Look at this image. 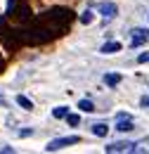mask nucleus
Listing matches in <instances>:
<instances>
[{
    "mask_svg": "<svg viewBox=\"0 0 149 154\" xmlns=\"http://www.w3.org/2000/svg\"><path fill=\"white\" fill-rule=\"evenodd\" d=\"M97 10L102 12V17H104V19H114V17L118 14L116 2H99V5H97Z\"/></svg>",
    "mask_w": 149,
    "mask_h": 154,
    "instance_id": "423d86ee",
    "label": "nucleus"
},
{
    "mask_svg": "<svg viewBox=\"0 0 149 154\" xmlns=\"http://www.w3.org/2000/svg\"><path fill=\"white\" fill-rule=\"evenodd\" d=\"M104 83H107L109 88H116V85L121 83V74H104Z\"/></svg>",
    "mask_w": 149,
    "mask_h": 154,
    "instance_id": "1a4fd4ad",
    "label": "nucleus"
},
{
    "mask_svg": "<svg viewBox=\"0 0 149 154\" xmlns=\"http://www.w3.org/2000/svg\"><path fill=\"white\" fill-rule=\"evenodd\" d=\"M29 135H33V128H24V131H19V137H29Z\"/></svg>",
    "mask_w": 149,
    "mask_h": 154,
    "instance_id": "dca6fc26",
    "label": "nucleus"
},
{
    "mask_svg": "<svg viewBox=\"0 0 149 154\" xmlns=\"http://www.w3.org/2000/svg\"><path fill=\"white\" fill-rule=\"evenodd\" d=\"M81 142V137L78 135H66V137H57V140H50L47 142V152H57V149H62V147H69V145H78Z\"/></svg>",
    "mask_w": 149,
    "mask_h": 154,
    "instance_id": "f03ea898",
    "label": "nucleus"
},
{
    "mask_svg": "<svg viewBox=\"0 0 149 154\" xmlns=\"http://www.w3.org/2000/svg\"><path fill=\"white\" fill-rule=\"evenodd\" d=\"M132 128H135L132 126V119H118V123H116V131L118 133H130Z\"/></svg>",
    "mask_w": 149,
    "mask_h": 154,
    "instance_id": "6e6552de",
    "label": "nucleus"
},
{
    "mask_svg": "<svg viewBox=\"0 0 149 154\" xmlns=\"http://www.w3.org/2000/svg\"><path fill=\"white\" fill-rule=\"evenodd\" d=\"M52 116H55V119H66V116H69V107H55V109H52Z\"/></svg>",
    "mask_w": 149,
    "mask_h": 154,
    "instance_id": "f8f14e48",
    "label": "nucleus"
},
{
    "mask_svg": "<svg viewBox=\"0 0 149 154\" xmlns=\"http://www.w3.org/2000/svg\"><path fill=\"white\" fill-rule=\"evenodd\" d=\"M137 62H140V64H144V62H149V52H144V55H140V57H137Z\"/></svg>",
    "mask_w": 149,
    "mask_h": 154,
    "instance_id": "f3484780",
    "label": "nucleus"
},
{
    "mask_svg": "<svg viewBox=\"0 0 149 154\" xmlns=\"http://www.w3.org/2000/svg\"><path fill=\"white\" fill-rule=\"evenodd\" d=\"M31 14H33V12H31V7H29L26 2H17L10 17H14L17 21H21V24H26V21H31Z\"/></svg>",
    "mask_w": 149,
    "mask_h": 154,
    "instance_id": "7ed1b4c3",
    "label": "nucleus"
},
{
    "mask_svg": "<svg viewBox=\"0 0 149 154\" xmlns=\"http://www.w3.org/2000/svg\"><path fill=\"white\" fill-rule=\"evenodd\" d=\"M135 149H137L135 142H111V145L104 147V152H109V154H114V152H135Z\"/></svg>",
    "mask_w": 149,
    "mask_h": 154,
    "instance_id": "20e7f679",
    "label": "nucleus"
},
{
    "mask_svg": "<svg viewBox=\"0 0 149 154\" xmlns=\"http://www.w3.org/2000/svg\"><path fill=\"white\" fill-rule=\"evenodd\" d=\"M93 19H95L93 10H85V12L81 14V24H93Z\"/></svg>",
    "mask_w": 149,
    "mask_h": 154,
    "instance_id": "4468645a",
    "label": "nucleus"
},
{
    "mask_svg": "<svg viewBox=\"0 0 149 154\" xmlns=\"http://www.w3.org/2000/svg\"><path fill=\"white\" fill-rule=\"evenodd\" d=\"M140 104H142V107H149V97H142V100H140Z\"/></svg>",
    "mask_w": 149,
    "mask_h": 154,
    "instance_id": "a211bd4d",
    "label": "nucleus"
},
{
    "mask_svg": "<svg viewBox=\"0 0 149 154\" xmlns=\"http://www.w3.org/2000/svg\"><path fill=\"white\" fill-rule=\"evenodd\" d=\"M17 104L24 107V109H33V102H31L29 97H24V95H17Z\"/></svg>",
    "mask_w": 149,
    "mask_h": 154,
    "instance_id": "ddd939ff",
    "label": "nucleus"
},
{
    "mask_svg": "<svg viewBox=\"0 0 149 154\" xmlns=\"http://www.w3.org/2000/svg\"><path fill=\"white\" fill-rule=\"evenodd\" d=\"M2 102H5V100H2V97H0V104H2Z\"/></svg>",
    "mask_w": 149,
    "mask_h": 154,
    "instance_id": "aec40b11",
    "label": "nucleus"
},
{
    "mask_svg": "<svg viewBox=\"0 0 149 154\" xmlns=\"http://www.w3.org/2000/svg\"><path fill=\"white\" fill-rule=\"evenodd\" d=\"M66 123H69V126H78V123H81V116L78 114H69L66 116Z\"/></svg>",
    "mask_w": 149,
    "mask_h": 154,
    "instance_id": "2eb2a0df",
    "label": "nucleus"
},
{
    "mask_svg": "<svg viewBox=\"0 0 149 154\" xmlns=\"http://www.w3.org/2000/svg\"><path fill=\"white\" fill-rule=\"evenodd\" d=\"M5 71V59H2V55H0V74Z\"/></svg>",
    "mask_w": 149,
    "mask_h": 154,
    "instance_id": "6ab92c4d",
    "label": "nucleus"
},
{
    "mask_svg": "<svg viewBox=\"0 0 149 154\" xmlns=\"http://www.w3.org/2000/svg\"><path fill=\"white\" fill-rule=\"evenodd\" d=\"M118 50H121V43H118V40H109V43H104V45L99 48L102 55H114V52H118Z\"/></svg>",
    "mask_w": 149,
    "mask_h": 154,
    "instance_id": "0eeeda50",
    "label": "nucleus"
},
{
    "mask_svg": "<svg viewBox=\"0 0 149 154\" xmlns=\"http://www.w3.org/2000/svg\"><path fill=\"white\" fill-rule=\"evenodd\" d=\"M78 109H81V112H88V114H90V112H95V104L90 102V100H81V102H78Z\"/></svg>",
    "mask_w": 149,
    "mask_h": 154,
    "instance_id": "9b49d317",
    "label": "nucleus"
},
{
    "mask_svg": "<svg viewBox=\"0 0 149 154\" xmlns=\"http://www.w3.org/2000/svg\"><path fill=\"white\" fill-rule=\"evenodd\" d=\"M38 17L47 24V29L55 33V38H57V36H64V33L69 31V26H71L74 19H76V12L71 10V7L55 5V7H47L45 12H40Z\"/></svg>",
    "mask_w": 149,
    "mask_h": 154,
    "instance_id": "f257e3e1",
    "label": "nucleus"
},
{
    "mask_svg": "<svg viewBox=\"0 0 149 154\" xmlns=\"http://www.w3.org/2000/svg\"><path fill=\"white\" fill-rule=\"evenodd\" d=\"M107 133H109L107 123H95V126H93V135H97V137H104Z\"/></svg>",
    "mask_w": 149,
    "mask_h": 154,
    "instance_id": "9d476101",
    "label": "nucleus"
},
{
    "mask_svg": "<svg viewBox=\"0 0 149 154\" xmlns=\"http://www.w3.org/2000/svg\"><path fill=\"white\" fill-rule=\"evenodd\" d=\"M130 33H132V40H130L132 48H140L142 43H147V40H149V29H132Z\"/></svg>",
    "mask_w": 149,
    "mask_h": 154,
    "instance_id": "39448f33",
    "label": "nucleus"
}]
</instances>
